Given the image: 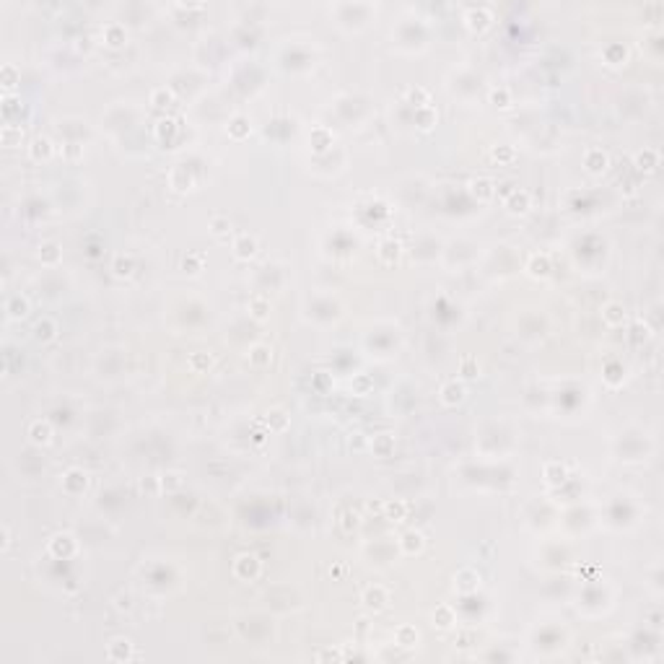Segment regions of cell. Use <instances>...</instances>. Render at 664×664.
I'll list each match as a JSON object with an SVG mask.
<instances>
[{"label": "cell", "instance_id": "obj_1", "mask_svg": "<svg viewBox=\"0 0 664 664\" xmlns=\"http://www.w3.org/2000/svg\"><path fill=\"white\" fill-rule=\"evenodd\" d=\"M363 602H366V607H371V610H382L384 602H387V592H384L382 586H371V589H366V594H363Z\"/></svg>", "mask_w": 664, "mask_h": 664}, {"label": "cell", "instance_id": "obj_2", "mask_svg": "<svg viewBox=\"0 0 664 664\" xmlns=\"http://www.w3.org/2000/svg\"><path fill=\"white\" fill-rule=\"evenodd\" d=\"M477 584H480V576L475 571H470V568L459 571V576H457V589L459 592H472V589H477Z\"/></svg>", "mask_w": 664, "mask_h": 664}, {"label": "cell", "instance_id": "obj_3", "mask_svg": "<svg viewBox=\"0 0 664 664\" xmlns=\"http://www.w3.org/2000/svg\"><path fill=\"white\" fill-rule=\"evenodd\" d=\"M506 205H508V210H511V213H524V210L529 208V195H527V192H519V190H514L511 195H508Z\"/></svg>", "mask_w": 664, "mask_h": 664}, {"label": "cell", "instance_id": "obj_4", "mask_svg": "<svg viewBox=\"0 0 664 664\" xmlns=\"http://www.w3.org/2000/svg\"><path fill=\"white\" fill-rule=\"evenodd\" d=\"M602 317H605V322L607 324H623V319H625V309L620 306V304H607L605 309H602Z\"/></svg>", "mask_w": 664, "mask_h": 664}, {"label": "cell", "instance_id": "obj_5", "mask_svg": "<svg viewBox=\"0 0 664 664\" xmlns=\"http://www.w3.org/2000/svg\"><path fill=\"white\" fill-rule=\"evenodd\" d=\"M6 309H8V317H11V319H21V317L29 314V304H26V299H21V296H13Z\"/></svg>", "mask_w": 664, "mask_h": 664}, {"label": "cell", "instance_id": "obj_6", "mask_svg": "<svg viewBox=\"0 0 664 664\" xmlns=\"http://www.w3.org/2000/svg\"><path fill=\"white\" fill-rule=\"evenodd\" d=\"M29 436H31L34 444H47L50 436H52V428L47 423H42V420H36V423L29 428Z\"/></svg>", "mask_w": 664, "mask_h": 664}, {"label": "cell", "instance_id": "obj_7", "mask_svg": "<svg viewBox=\"0 0 664 664\" xmlns=\"http://www.w3.org/2000/svg\"><path fill=\"white\" fill-rule=\"evenodd\" d=\"M21 138H24V130H21V127L6 125L3 130H0V140H3V145H21Z\"/></svg>", "mask_w": 664, "mask_h": 664}, {"label": "cell", "instance_id": "obj_8", "mask_svg": "<svg viewBox=\"0 0 664 664\" xmlns=\"http://www.w3.org/2000/svg\"><path fill=\"white\" fill-rule=\"evenodd\" d=\"M234 249H236V257L239 260H249L252 254H254V249H257V244H254V239H249V236H241L236 244H234Z\"/></svg>", "mask_w": 664, "mask_h": 664}, {"label": "cell", "instance_id": "obj_9", "mask_svg": "<svg viewBox=\"0 0 664 664\" xmlns=\"http://www.w3.org/2000/svg\"><path fill=\"white\" fill-rule=\"evenodd\" d=\"M130 656V641H112V646H109V659H127Z\"/></svg>", "mask_w": 664, "mask_h": 664}, {"label": "cell", "instance_id": "obj_10", "mask_svg": "<svg viewBox=\"0 0 664 664\" xmlns=\"http://www.w3.org/2000/svg\"><path fill=\"white\" fill-rule=\"evenodd\" d=\"M39 260H42V262H47V265H52V262L60 260V249H57L55 241H47V244H42V249H39Z\"/></svg>", "mask_w": 664, "mask_h": 664}, {"label": "cell", "instance_id": "obj_11", "mask_svg": "<svg viewBox=\"0 0 664 664\" xmlns=\"http://www.w3.org/2000/svg\"><path fill=\"white\" fill-rule=\"evenodd\" d=\"M420 547H423V535H420V532H408L402 537V550L405 552H418Z\"/></svg>", "mask_w": 664, "mask_h": 664}, {"label": "cell", "instance_id": "obj_12", "mask_svg": "<svg viewBox=\"0 0 664 664\" xmlns=\"http://www.w3.org/2000/svg\"><path fill=\"white\" fill-rule=\"evenodd\" d=\"M441 394H444V402H447V405H454V402H459L462 397H464V389L452 382V384H447L444 389H441Z\"/></svg>", "mask_w": 664, "mask_h": 664}, {"label": "cell", "instance_id": "obj_13", "mask_svg": "<svg viewBox=\"0 0 664 664\" xmlns=\"http://www.w3.org/2000/svg\"><path fill=\"white\" fill-rule=\"evenodd\" d=\"M586 166L592 169V171H602L605 166H607V156L602 151H589V156H586Z\"/></svg>", "mask_w": 664, "mask_h": 664}, {"label": "cell", "instance_id": "obj_14", "mask_svg": "<svg viewBox=\"0 0 664 664\" xmlns=\"http://www.w3.org/2000/svg\"><path fill=\"white\" fill-rule=\"evenodd\" d=\"M52 153V148H50V140L47 138H36L34 143H31V156L34 159H47Z\"/></svg>", "mask_w": 664, "mask_h": 664}, {"label": "cell", "instance_id": "obj_15", "mask_svg": "<svg viewBox=\"0 0 664 664\" xmlns=\"http://www.w3.org/2000/svg\"><path fill=\"white\" fill-rule=\"evenodd\" d=\"M392 449H394V441H392V438H389L387 433H384V436H376V438H374V452L379 454V457H387V454H389Z\"/></svg>", "mask_w": 664, "mask_h": 664}, {"label": "cell", "instance_id": "obj_16", "mask_svg": "<svg viewBox=\"0 0 664 664\" xmlns=\"http://www.w3.org/2000/svg\"><path fill=\"white\" fill-rule=\"evenodd\" d=\"M249 361L254 363V366H265L270 361V350L265 348V345H254L252 350H249Z\"/></svg>", "mask_w": 664, "mask_h": 664}, {"label": "cell", "instance_id": "obj_17", "mask_svg": "<svg viewBox=\"0 0 664 664\" xmlns=\"http://www.w3.org/2000/svg\"><path fill=\"white\" fill-rule=\"evenodd\" d=\"M249 309H252V314H254L257 319H265V317H268V312H270V304L265 301V299H260V296H254V299L249 301Z\"/></svg>", "mask_w": 664, "mask_h": 664}, {"label": "cell", "instance_id": "obj_18", "mask_svg": "<svg viewBox=\"0 0 664 664\" xmlns=\"http://www.w3.org/2000/svg\"><path fill=\"white\" fill-rule=\"evenodd\" d=\"M384 511H387V517L389 519H405V511H408V506L402 503V501H394V503H384Z\"/></svg>", "mask_w": 664, "mask_h": 664}, {"label": "cell", "instance_id": "obj_19", "mask_svg": "<svg viewBox=\"0 0 664 664\" xmlns=\"http://www.w3.org/2000/svg\"><path fill=\"white\" fill-rule=\"evenodd\" d=\"M472 192L480 197V200H488V197L493 195V185L488 179H475L472 182Z\"/></svg>", "mask_w": 664, "mask_h": 664}, {"label": "cell", "instance_id": "obj_20", "mask_svg": "<svg viewBox=\"0 0 664 664\" xmlns=\"http://www.w3.org/2000/svg\"><path fill=\"white\" fill-rule=\"evenodd\" d=\"M379 254H382L384 262H394L397 257H400V244H397V241H384Z\"/></svg>", "mask_w": 664, "mask_h": 664}, {"label": "cell", "instance_id": "obj_21", "mask_svg": "<svg viewBox=\"0 0 664 664\" xmlns=\"http://www.w3.org/2000/svg\"><path fill=\"white\" fill-rule=\"evenodd\" d=\"M529 273H532V275H547V273H550L547 257H535L532 262H529Z\"/></svg>", "mask_w": 664, "mask_h": 664}, {"label": "cell", "instance_id": "obj_22", "mask_svg": "<svg viewBox=\"0 0 664 664\" xmlns=\"http://www.w3.org/2000/svg\"><path fill=\"white\" fill-rule=\"evenodd\" d=\"M433 617H436V625H438V628H449V625L454 623V615H452L449 607H438Z\"/></svg>", "mask_w": 664, "mask_h": 664}, {"label": "cell", "instance_id": "obj_23", "mask_svg": "<svg viewBox=\"0 0 664 664\" xmlns=\"http://www.w3.org/2000/svg\"><path fill=\"white\" fill-rule=\"evenodd\" d=\"M467 21H470L472 29H483L485 24H488V11H470V13H467Z\"/></svg>", "mask_w": 664, "mask_h": 664}, {"label": "cell", "instance_id": "obj_24", "mask_svg": "<svg viewBox=\"0 0 664 664\" xmlns=\"http://www.w3.org/2000/svg\"><path fill=\"white\" fill-rule=\"evenodd\" d=\"M545 477H547L550 483H563L566 470L561 467V464H547V467H545Z\"/></svg>", "mask_w": 664, "mask_h": 664}, {"label": "cell", "instance_id": "obj_25", "mask_svg": "<svg viewBox=\"0 0 664 664\" xmlns=\"http://www.w3.org/2000/svg\"><path fill=\"white\" fill-rule=\"evenodd\" d=\"M397 638H400V644H402V646H413L415 641H418V633H415V628H400Z\"/></svg>", "mask_w": 664, "mask_h": 664}, {"label": "cell", "instance_id": "obj_26", "mask_svg": "<svg viewBox=\"0 0 664 664\" xmlns=\"http://www.w3.org/2000/svg\"><path fill=\"white\" fill-rule=\"evenodd\" d=\"M52 329H55V324H52L50 319L39 322V324H36V338H39V340H50V338H52Z\"/></svg>", "mask_w": 664, "mask_h": 664}, {"label": "cell", "instance_id": "obj_27", "mask_svg": "<svg viewBox=\"0 0 664 664\" xmlns=\"http://www.w3.org/2000/svg\"><path fill=\"white\" fill-rule=\"evenodd\" d=\"M16 81H18V76H16V70H13V65H6V68H3V86H6V88H13Z\"/></svg>", "mask_w": 664, "mask_h": 664}, {"label": "cell", "instance_id": "obj_28", "mask_svg": "<svg viewBox=\"0 0 664 664\" xmlns=\"http://www.w3.org/2000/svg\"><path fill=\"white\" fill-rule=\"evenodd\" d=\"M130 270H132V262H130V260H125V257H117V260H115V273H117V275H130Z\"/></svg>", "mask_w": 664, "mask_h": 664}, {"label": "cell", "instance_id": "obj_29", "mask_svg": "<svg viewBox=\"0 0 664 664\" xmlns=\"http://www.w3.org/2000/svg\"><path fill=\"white\" fill-rule=\"evenodd\" d=\"M353 387H356V392H358V394H366V392L374 387V382L368 379V376H358V379L353 382Z\"/></svg>", "mask_w": 664, "mask_h": 664}, {"label": "cell", "instance_id": "obj_30", "mask_svg": "<svg viewBox=\"0 0 664 664\" xmlns=\"http://www.w3.org/2000/svg\"><path fill=\"white\" fill-rule=\"evenodd\" d=\"M358 527V514L356 511H348L345 517H343V529L345 532H350V529H356Z\"/></svg>", "mask_w": 664, "mask_h": 664}, {"label": "cell", "instance_id": "obj_31", "mask_svg": "<svg viewBox=\"0 0 664 664\" xmlns=\"http://www.w3.org/2000/svg\"><path fill=\"white\" fill-rule=\"evenodd\" d=\"M169 101H171V94H169V91H164V88H161V91H156V94H153V104H156V106H166Z\"/></svg>", "mask_w": 664, "mask_h": 664}, {"label": "cell", "instance_id": "obj_32", "mask_svg": "<svg viewBox=\"0 0 664 664\" xmlns=\"http://www.w3.org/2000/svg\"><path fill=\"white\" fill-rule=\"evenodd\" d=\"M210 226H213V231H215V234H226V231L231 229L226 218H213V224H210Z\"/></svg>", "mask_w": 664, "mask_h": 664}, {"label": "cell", "instance_id": "obj_33", "mask_svg": "<svg viewBox=\"0 0 664 664\" xmlns=\"http://www.w3.org/2000/svg\"><path fill=\"white\" fill-rule=\"evenodd\" d=\"M247 130H249V127H247V122L241 120V117H239V120H234V125H231V132H234L236 138H241V135H244Z\"/></svg>", "mask_w": 664, "mask_h": 664}, {"label": "cell", "instance_id": "obj_34", "mask_svg": "<svg viewBox=\"0 0 664 664\" xmlns=\"http://www.w3.org/2000/svg\"><path fill=\"white\" fill-rule=\"evenodd\" d=\"M164 485H169V488H179V485H182V477L176 475V472H169V475H164Z\"/></svg>", "mask_w": 664, "mask_h": 664}, {"label": "cell", "instance_id": "obj_35", "mask_svg": "<svg viewBox=\"0 0 664 664\" xmlns=\"http://www.w3.org/2000/svg\"><path fill=\"white\" fill-rule=\"evenodd\" d=\"M270 418H273V428H285V423H288V420L283 418V413H280V410H273V413H270Z\"/></svg>", "mask_w": 664, "mask_h": 664}, {"label": "cell", "instance_id": "obj_36", "mask_svg": "<svg viewBox=\"0 0 664 664\" xmlns=\"http://www.w3.org/2000/svg\"><path fill=\"white\" fill-rule=\"evenodd\" d=\"M192 368H203V366H210V356H192L190 358Z\"/></svg>", "mask_w": 664, "mask_h": 664}, {"label": "cell", "instance_id": "obj_37", "mask_svg": "<svg viewBox=\"0 0 664 664\" xmlns=\"http://www.w3.org/2000/svg\"><path fill=\"white\" fill-rule=\"evenodd\" d=\"M462 374L467 376V379H472V376H477V371H475V363H472V358H467L462 363Z\"/></svg>", "mask_w": 664, "mask_h": 664}, {"label": "cell", "instance_id": "obj_38", "mask_svg": "<svg viewBox=\"0 0 664 664\" xmlns=\"http://www.w3.org/2000/svg\"><path fill=\"white\" fill-rule=\"evenodd\" d=\"M433 120H436V115H433V112H428V109H426V112H420V127H423V130H428Z\"/></svg>", "mask_w": 664, "mask_h": 664}, {"label": "cell", "instance_id": "obj_39", "mask_svg": "<svg viewBox=\"0 0 664 664\" xmlns=\"http://www.w3.org/2000/svg\"><path fill=\"white\" fill-rule=\"evenodd\" d=\"M410 99H413V101H423V104H428V96H426L423 88H413V91H410Z\"/></svg>", "mask_w": 664, "mask_h": 664}, {"label": "cell", "instance_id": "obj_40", "mask_svg": "<svg viewBox=\"0 0 664 664\" xmlns=\"http://www.w3.org/2000/svg\"><path fill=\"white\" fill-rule=\"evenodd\" d=\"M491 99H493L496 104L506 106V101H508V94H506V91H493V94H491Z\"/></svg>", "mask_w": 664, "mask_h": 664}, {"label": "cell", "instance_id": "obj_41", "mask_svg": "<svg viewBox=\"0 0 664 664\" xmlns=\"http://www.w3.org/2000/svg\"><path fill=\"white\" fill-rule=\"evenodd\" d=\"M117 607L120 610H130V594H120L117 597Z\"/></svg>", "mask_w": 664, "mask_h": 664}, {"label": "cell", "instance_id": "obj_42", "mask_svg": "<svg viewBox=\"0 0 664 664\" xmlns=\"http://www.w3.org/2000/svg\"><path fill=\"white\" fill-rule=\"evenodd\" d=\"M511 151H493V159H511Z\"/></svg>", "mask_w": 664, "mask_h": 664}, {"label": "cell", "instance_id": "obj_43", "mask_svg": "<svg viewBox=\"0 0 664 664\" xmlns=\"http://www.w3.org/2000/svg\"><path fill=\"white\" fill-rule=\"evenodd\" d=\"M187 268H192V273H197V260H195V257L185 260V270H187Z\"/></svg>", "mask_w": 664, "mask_h": 664}, {"label": "cell", "instance_id": "obj_44", "mask_svg": "<svg viewBox=\"0 0 664 664\" xmlns=\"http://www.w3.org/2000/svg\"><path fill=\"white\" fill-rule=\"evenodd\" d=\"M109 36H112V44H120L122 39H120V31L117 29H109Z\"/></svg>", "mask_w": 664, "mask_h": 664}]
</instances>
